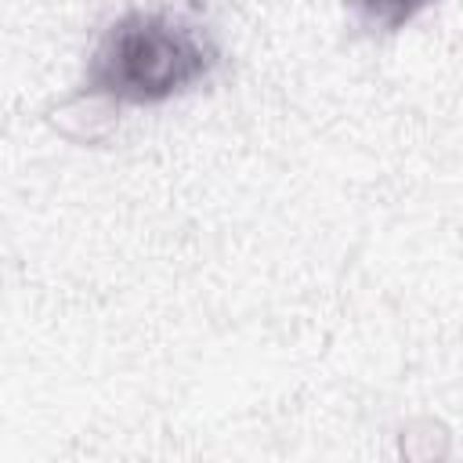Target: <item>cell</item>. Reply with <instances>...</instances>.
<instances>
[{"label":"cell","mask_w":463,"mask_h":463,"mask_svg":"<svg viewBox=\"0 0 463 463\" xmlns=\"http://www.w3.org/2000/svg\"><path fill=\"white\" fill-rule=\"evenodd\" d=\"M430 4L438 0H347V11L358 22V29L373 36H391L409 22H416Z\"/></svg>","instance_id":"2"},{"label":"cell","mask_w":463,"mask_h":463,"mask_svg":"<svg viewBox=\"0 0 463 463\" xmlns=\"http://www.w3.org/2000/svg\"><path fill=\"white\" fill-rule=\"evenodd\" d=\"M217 65L221 40L199 4H130L90 43L76 98L152 109L203 87Z\"/></svg>","instance_id":"1"}]
</instances>
